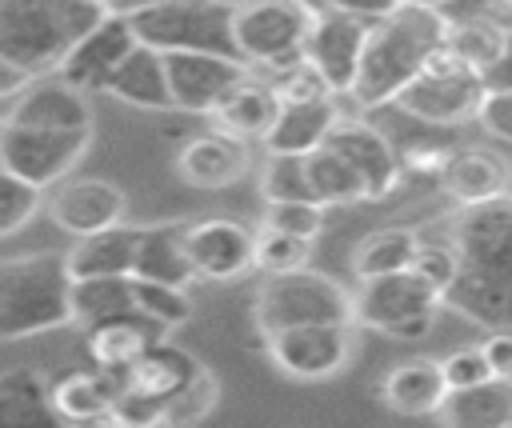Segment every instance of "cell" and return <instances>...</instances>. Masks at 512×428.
<instances>
[{
	"mask_svg": "<svg viewBox=\"0 0 512 428\" xmlns=\"http://www.w3.org/2000/svg\"><path fill=\"white\" fill-rule=\"evenodd\" d=\"M448 244L460 272L440 300L488 328H512V192L464 204Z\"/></svg>",
	"mask_w": 512,
	"mask_h": 428,
	"instance_id": "cell-1",
	"label": "cell"
},
{
	"mask_svg": "<svg viewBox=\"0 0 512 428\" xmlns=\"http://www.w3.org/2000/svg\"><path fill=\"white\" fill-rule=\"evenodd\" d=\"M448 20L440 8H420V4H396L388 16L368 24V40L360 52L356 80L348 96L360 108H380L400 96L408 80L424 68V60L444 44Z\"/></svg>",
	"mask_w": 512,
	"mask_h": 428,
	"instance_id": "cell-2",
	"label": "cell"
},
{
	"mask_svg": "<svg viewBox=\"0 0 512 428\" xmlns=\"http://www.w3.org/2000/svg\"><path fill=\"white\" fill-rule=\"evenodd\" d=\"M104 12L96 0H0V60L28 76H52Z\"/></svg>",
	"mask_w": 512,
	"mask_h": 428,
	"instance_id": "cell-3",
	"label": "cell"
},
{
	"mask_svg": "<svg viewBox=\"0 0 512 428\" xmlns=\"http://www.w3.org/2000/svg\"><path fill=\"white\" fill-rule=\"evenodd\" d=\"M72 276L60 252L0 260V340L40 336L72 324Z\"/></svg>",
	"mask_w": 512,
	"mask_h": 428,
	"instance_id": "cell-4",
	"label": "cell"
},
{
	"mask_svg": "<svg viewBox=\"0 0 512 428\" xmlns=\"http://www.w3.org/2000/svg\"><path fill=\"white\" fill-rule=\"evenodd\" d=\"M232 12L236 4L228 0H160L144 4L136 12H124L136 40L152 44L160 52H236L232 36Z\"/></svg>",
	"mask_w": 512,
	"mask_h": 428,
	"instance_id": "cell-5",
	"label": "cell"
},
{
	"mask_svg": "<svg viewBox=\"0 0 512 428\" xmlns=\"http://www.w3.org/2000/svg\"><path fill=\"white\" fill-rule=\"evenodd\" d=\"M316 20L308 0H248L232 12L236 52L248 68L284 72L304 60V40Z\"/></svg>",
	"mask_w": 512,
	"mask_h": 428,
	"instance_id": "cell-6",
	"label": "cell"
},
{
	"mask_svg": "<svg viewBox=\"0 0 512 428\" xmlns=\"http://www.w3.org/2000/svg\"><path fill=\"white\" fill-rule=\"evenodd\" d=\"M252 320L264 336L296 324H352V296L336 280L308 268L272 272L256 292Z\"/></svg>",
	"mask_w": 512,
	"mask_h": 428,
	"instance_id": "cell-7",
	"label": "cell"
},
{
	"mask_svg": "<svg viewBox=\"0 0 512 428\" xmlns=\"http://www.w3.org/2000/svg\"><path fill=\"white\" fill-rule=\"evenodd\" d=\"M480 100H484V76L468 68L460 56H452L444 44L424 60L416 80H408L396 96L404 112L432 120V124H460L476 116Z\"/></svg>",
	"mask_w": 512,
	"mask_h": 428,
	"instance_id": "cell-8",
	"label": "cell"
},
{
	"mask_svg": "<svg viewBox=\"0 0 512 428\" xmlns=\"http://www.w3.org/2000/svg\"><path fill=\"white\" fill-rule=\"evenodd\" d=\"M92 128H28V124H12L0 120V168L36 184V188H52L56 180H64V172H72L80 164V156L88 152Z\"/></svg>",
	"mask_w": 512,
	"mask_h": 428,
	"instance_id": "cell-9",
	"label": "cell"
},
{
	"mask_svg": "<svg viewBox=\"0 0 512 428\" xmlns=\"http://www.w3.org/2000/svg\"><path fill=\"white\" fill-rule=\"evenodd\" d=\"M352 328L348 324H296L268 336V356L280 372L296 380H324L348 364Z\"/></svg>",
	"mask_w": 512,
	"mask_h": 428,
	"instance_id": "cell-10",
	"label": "cell"
},
{
	"mask_svg": "<svg viewBox=\"0 0 512 428\" xmlns=\"http://www.w3.org/2000/svg\"><path fill=\"white\" fill-rule=\"evenodd\" d=\"M368 24L372 20H360L352 12H316L312 28H308V40H304V60L320 72V80L332 88V96H344L356 80V68H360V52H364V40H368Z\"/></svg>",
	"mask_w": 512,
	"mask_h": 428,
	"instance_id": "cell-11",
	"label": "cell"
},
{
	"mask_svg": "<svg viewBox=\"0 0 512 428\" xmlns=\"http://www.w3.org/2000/svg\"><path fill=\"white\" fill-rule=\"evenodd\" d=\"M164 68H168L172 108L200 116H208L212 104L252 72L240 56H224V52H164Z\"/></svg>",
	"mask_w": 512,
	"mask_h": 428,
	"instance_id": "cell-12",
	"label": "cell"
},
{
	"mask_svg": "<svg viewBox=\"0 0 512 428\" xmlns=\"http://www.w3.org/2000/svg\"><path fill=\"white\" fill-rule=\"evenodd\" d=\"M136 48V32L128 24L124 12H104V20L96 28H88L72 52L64 56V64L56 68L60 80H68L80 92H104L112 72L120 68V60Z\"/></svg>",
	"mask_w": 512,
	"mask_h": 428,
	"instance_id": "cell-13",
	"label": "cell"
},
{
	"mask_svg": "<svg viewBox=\"0 0 512 428\" xmlns=\"http://www.w3.org/2000/svg\"><path fill=\"white\" fill-rule=\"evenodd\" d=\"M184 248L204 280H236L256 264V236L240 220L208 216L196 224H184Z\"/></svg>",
	"mask_w": 512,
	"mask_h": 428,
	"instance_id": "cell-14",
	"label": "cell"
},
{
	"mask_svg": "<svg viewBox=\"0 0 512 428\" xmlns=\"http://www.w3.org/2000/svg\"><path fill=\"white\" fill-rule=\"evenodd\" d=\"M440 292L428 288L412 268L388 272V276H368L360 292L352 296V320L376 332H388L392 324L416 316V312H436Z\"/></svg>",
	"mask_w": 512,
	"mask_h": 428,
	"instance_id": "cell-15",
	"label": "cell"
},
{
	"mask_svg": "<svg viewBox=\"0 0 512 428\" xmlns=\"http://www.w3.org/2000/svg\"><path fill=\"white\" fill-rule=\"evenodd\" d=\"M328 148H336L352 168L356 176L364 180V200H384L396 184H400V160L392 152V144L368 128L364 120H336L332 132L324 136Z\"/></svg>",
	"mask_w": 512,
	"mask_h": 428,
	"instance_id": "cell-16",
	"label": "cell"
},
{
	"mask_svg": "<svg viewBox=\"0 0 512 428\" xmlns=\"http://www.w3.org/2000/svg\"><path fill=\"white\" fill-rule=\"evenodd\" d=\"M48 212L68 236H88L120 224L128 212V196L112 180H68L64 188L52 192Z\"/></svg>",
	"mask_w": 512,
	"mask_h": 428,
	"instance_id": "cell-17",
	"label": "cell"
},
{
	"mask_svg": "<svg viewBox=\"0 0 512 428\" xmlns=\"http://www.w3.org/2000/svg\"><path fill=\"white\" fill-rule=\"evenodd\" d=\"M4 120L28 124V128L72 132V128H92V108H88V92L56 76V80H32L20 96H12Z\"/></svg>",
	"mask_w": 512,
	"mask_h": 428,
	"instance_id": "cell-18",
	"label": "cell"
},
{
	"mask_svg": "<svg viewBox=\"0 0 512 428\" xmlns=\"http://www.w3.org/2000/svg\"><path fill=\"white\" fill-rule=\"evenodd\" d=\"M248 140H236L228 132H204V136H192L180 156H176V172L184 184L192 188H204V192H216V188H228L236 180L248 176Z\"/></svg>",
	"mask_w": 512,
	"mask_h": 428,
	"instance_id": "cell-19",
	"label": "cell"
},
{
	"mask_svg": "<svg viewBox=\"0 0 512 428\" xmlns=\"http://www.w3.org/2000/svg\"><path fill=\"white\" fill-rule=\"evenodd\" d=\"M276 112H280L276 88H272L268 80H256V76L248 72L244 80H236V84L212 104L208 120H212L216 132H228V136H236V140H264V132L272 128Z\"/></svg>",
	"mask_w": 512,
	"mask_h": 428,
	"instance_id": "cell-20",
	"label": "cell"
},
{
	"mask_svg": "<svg viewBox=\"0 0 512 428\" xmlns=\"http://www.w3.org/2000/svg\"><path fill=\"white\" fill-rule=\"evenodd\" d=\"M108 96H116L128 108H144V112H176L172 108V88H168V68H164V52L152 44H140L120 60V68L112 72Z\"/></svg>",
	"mask_w": 512,
	"mask_h": 428,
	"instance_id": "cell-21",
	"label": "cell"
},
{
	"mask_svg": "<svg viewBox=\"0 0 512 428\" xmlns=\"http://www.w3.org/2000/svg\"><path fill=\"white\" fill-rule=\"evenodd\" d=\"M336 120H340V112H336L332 96L280 100V112H276L272 128L264 132V148L284 152V156H308L312 148L324 144V136L332 132Z\"/></svg>",
	"mask_w": 512,
	"mask_h": 428,
	"instance_id": "cell-22",
	"label": "cell"
},
{
	"mask_svg": "<svg viewBox=\"0 0 512 428\" xmlns=\"http://www.w3.org/2000/svg\"><path fill=\"white\" fill-rule=\"evenodd\" d=\"M128 388V372H68L56 384H48V400L56 420L68 424H92V420H108V408L116 400V392Z\"/></svg>",
	"mask_w": 512,
	"mask_h": 428,
	"instance_id": "cell-23",
	"label": "cell"
},
{
	"mask_svg": "<svg viewBox=\"0 0 512 428\" xmlns=\"http://www.w3.org/2000/svg\"><path fill=\"white\" fill-rule=\"evenodd\" d=\"M160 324L148 320L144 312H128V316H116V320H104V324H92L88 328V356L96 368H108V372H128L156 340H160Z\"/></svg>",
	"mask_w": 512,
	"mask_h": 428,
	"instance_id": "cell-24",
	"label": "cell"
},
{
	"mask_svg": "<svg viewBox=\"0 0 512 428\" xmlns=\"http://www.w3.org/2000/svg\"><path fill=\"white\" fill-rule=\"evenodd\" d=\"M440 420L452 428H508L512 424V376H488L468 388H452L440 404Z\"/></svg>",
	"mask_w": 512,
	"mask_h": 428,
	"instance_id": "cell-25",
	"label": "cell"
},
{
	"mask_svg": "<svg viewBox=\"0 0 512 428\" xmlns=\"http://www.w3.org/2000/svg\"><path fill=\"white\" fill-rule=\"evenodd\" d=\"M132 276L156 280V284H176L188 288L196 280V268L184 248V224H156L140 228L136 256H132Z\"/></svg>",
	"mask_w": 512,
	"mask_h": 428,
	"instance_id": "cell-26",
	"label": "cell"
},
{
	"mask_svg": "<svg viewBox=\"0 0 512 428\" xmlns=\"http://www.w3.org/2000/svg\"><path fill=\"white\" fill-rule=\"evenodd\" d=\"M136 240H140V228H128L124 220L112 224V228L80 236L72 244V252L64 256L68 276L80 280V276H120V272H132Z\"/></svg>",
	"mask_w": 512,
	"mask_h": 428,
	"instance_id": "cell-27",
	"label": "cell"
},
{
	"mask_svg": "<svg viewBox=\"0 0 512 428\" xmlns=\"http://www.w3.org/2000/svg\"><path fill=\"white\" fill-rule=\"evenodd\" d=\"M380 396H384L388 408H396V412H404V416L440 412V404H444V396H448L440 360H404V364H396V368L384 376Z\"/></svg>",
	"mask_w": 512,
	"mask_h": 428,
	"instance_id": "cell-28",
	"label": "cell"
},
{
	"mask_svg": "<svg viewBox=\"0 0 512 428\" xmlns=\"http://www.w3.org/2000/svg\"><path fill=\"white\" fill-rule=\"evenodd\" d=\"M440 180H444V192L460 204H476V200H488V196H500L508 192V164L484 148H464L456 156L444 160L440 168Z\"/></svg>",
	"mask_w": 512,
	"mask_h": 428,
	"instance_id": "cell-29",
	"label": "cell"
},
{
	"mask_svg": "<svg viewBox=\"0 0 512 428\" xmlns=\"http://www.w3.org/2000/svg\"><path fill=\"white\" fill-rule=\"evenodd\" d=\"M68 296H72V324H84V328L136 312L132 272H120V276H80V280H72Z\"/></svg>",
	"mask_w": 512,
	"mask_h": 428,
	"instance_id": "cell-30",
	"label": "cell"
},
{
	"mask_svg": "<svg viewBox=\"0 0 512 428\" xmlns=\"http://www.w3.org/2000/svg\"><path fill=\"white\" fill-rule=\"evenodd\" d=\"M0 424H56L48 380L36 368L0 372Z\"/></svg>",
	"mask_w": 512,
	"mask_h": 428,
	"instance_id": "cell-31",
	"label": "cell"
},
{
	"mask_svg": "<svg viewBox=\"0 0 512 428\" xmlns=\"http://www.w3.org/2000/svg\"><path fill=\"white\" fill-rule=\"evenodd\" d=\"M196 372H200V364H196L184 348L156 340V344L128 368V384L140 388V392H152V396H164V400H168V396H172L176 388H184Z\"/></svg>",
	"mask_w": 512,
	"mask_h": 428,
	"instance_id": "cell-32",
	"label": "cell"
},
{
	"mask_svg": "<svg viewBox=\"0 0 512 428\" xmlns=\"http://www.w3.org/2000/svg\"><path fill=\"white\" fill-rule=\"evenodd\" d=\"M304 172L312 184V196L320 204H360L364 200V180L356 176V168L328 144L312 148L304 156Z\"/></svg>",
	"mask_w": 512,
	"mask_h": 428,
	"instance_id": "cell-33",
	"label": "cell"
},
{
	"mask_svg": "<svg viewBox=\"0 0 512 428\" xmlns=\"http://www.w3.org/2000/svg\"><path fill=\"white\" fill-rule=\"evenodd\" d=\"M416 248H420L416 232H408V228H384V232H372V236H364V240L356 244L352 268H356L360 280H368V276H388V272H404V268L412 264Z\"/></svg>",
	"mask_w": 512,
	"mask_h": 428,
	"instance_id": "cell-34",
	"label": "cell"
},
{
	"mask_svg": "<svg viewBox=\"0 0 512 428\" xmlns=\"http://www.w3.org/2000/svg\"><path fill=\"white\" fill-rule=\"evenodd\" d=\"M504 36L500 28L492 24H480V20H448V32H444V48L452 56H460L468 68L484 72L488 64H496L500 48H504Z\"/></svg>",
	"mask_w": 512,
	"mask_h": 428,
	"instance_id": "cell-35",
	"label": "cell"
},
{
	"mask_svg": "<svg viewBox=\"0 0 512 428\" xmlns=\"http://www.w3.org/2000/svg\"><path fill=\"white\" fill-rule=\"evenodd\" d=\"M132 300H136V312H144L148 320H156L164 332L192 320V300L176 284H156V280L132 276Z\"/></svg>",
	"mask_w": 512,
	"mask_h": 428,
	"instance_id": "cell-36",
	"label": "cell"
},
{
	"mask_svg": "<svg viewBox=\"0 0 512 428\" xmlns=\"http://www.w3.org/2000/svg\"><path fill=\"white\" fill-rule=\"evenodd\" d=\"M260 196L272 200H316L308 172H304V156H284V152H268L264 168H260Z\"/></svg>",
	"mask_w": 512,
	"mask_h": 428,
	"instance_id": "cell-37",
	"label": "cell"
},
{
	"mask_svg": "<svg viewBox=\"0 0 512 428\" xmlns=\"http://www.w3.org/2000/svg\"><path fill=\"white\" fill-rule=\"evenodd\" d=\"M216 396H220V384L208 368H200L184 388H176L168 400H164V412H160V424H196L204 420L212 408H216Z\"/></svg>",
	"mask_w": 512,
	"mask_h": 428,
	"instance_id": "cell-38",
	"label": "cell"
},
{
	"mask_svg": "<svg viewBox=\"0 0 512 428\" xmlns=\"http://www.w3.org/2000/svg\"><path fill=\"white\" fill-rule=\"evenodd\" d=\"M40 208H44V188L0 168V240L20 232Z\"/></svg>",
	"mask_w": 512,
	"mask_h": 428,
	"instance_id": "cell-39",
	"label": "cell"
},
{
	"mask_svg": "<svg viewBox=\"0 0 512 428\" xmlns=\"http://www.w3.org/2000/svg\"><path fill=\"white\" fill-rule=\"evenodd\" d=\"M308 256H312V240H304V236H288L276 228H264L256 236V268H264L268 276L308 268Z\"/></svg>",
	"mask_w": 512,
	"mask_h": 428,
	"instance_id": "cell-40",
	"label": "cell"
},
{
	"mask_svg": "<svg viewBox=\"0 0 512 428\" xmlns=\"http://www.w3.org/2000/svg\"><path fill=\"white\" fill-rule=\"evenodd\" d=\"M264 228L316 240L324 228V204L320 200H272L264 212Z\"/></svg>",
	"mask_w": 512,
	"mask_h": 428,
	"instance_id": "cell-41",
	"label": "cell"
},
{
	"mask_svg": "<svg viewBox=\"0 0 512 428\" xmlns=\"http://www.w3.org/2000/svg\"><path fill=\"white\" fill-rule=\"evenodd\" d=\"M408 268H412L428 288H436V292L444 296V288H448V284L456 280V272H460V260H456V248H452V244H420Z\"/></svg>",
	"mask_w": 512,
	"mask_h": 428,
	"instance_id": "cell-42",
	"label": "cell"
},
{
	"mask_svg": "<svg viewBox=\"0 0 512 428\" xmlns=\"http://www.w3.org/2000/svg\"><path fill=\"white\" fill-rule=\"evenodd\" d=\"M160 412H164V396H152V392H140L128 384L124 392H116L108 420L128 424V428H144V424H160Z\"/></svg>",
	"mask_w": 512,
	"mask_h": 428,
	"instance_id": "cell-43",
	"label": "cell"
},
{
	"mask_svg": "<svg viewBox=\"0 0 512 428\" xmlns=\"http://www.w3.org/2000/svg\"><path fill=\"white\" fill-rule=\"evenodd\" d=\"M440 12L444 20H480L500 32H512V0H452Z\"/></svg>",
	"mask_w": 512,
	"mask_h": 428,
	"instance_id": "cell-44",
	"label": "cell"
},
{
	"mask_svg": "<svg viewBox=\"0 0 512 428\" xmlns=\"http://www.w3.org/2000/svg\"><path fill=\"white\" fill-rule=\"evenodd\" d=\"M440 372H444L448 392H452V388L480 384V380H488V376H492V368H488V360H484V352H480V348H456L452 356H444V360H440Z\"/></svg>",
	"mask_w": 512,
	"mask_h": 428,
	"instance_id": "cell-45",
	"label": "cell"
},
{
	"mask_svg": "<svg viewBox=\"0 0 512 428\" xmlns=\"http://www.w3.org/2000/svg\"><path fill=\"white\" fill-rule=\"evenodd\" d=\"M476 120L492 136L512 140V88H484V100L476 108Z\"/></svg>",
	"mask_w": 512,
	"mask_h": 428,
	"instance_id": "cell-46",
	"label": "cell"
},
{
	"mask_svg": "<svg viewBox=\"0 0 512 428\" xmlns=\"http://www.w3.org/2000/svg\"><path fill=\"white\" fill-rule=\"evenodd\" d=\"M492 376H512V328H496L484 344H480Z\"/></svg>",
	"mask_w": 512,
	"mask_h": 428,
	"instance_id": "cell-47",
	"label": "cell"
},
{
	"mask_svg": "<svg viewBox=\"0 0 512 428\" xmlns=\"http://www.w3.org/2000/svg\"><path fill=\"white\" fill-rule=\"evenodd\" d=\"M324 8H336V12H352V16H360V20H380V16H388L400 0H320Z\"/></svg>",
	"mask_w": 512,
	"mask_h": 428,
	"instance_id": "cell-48",
	"label": "cell"
},
{
	"mask_svg": "<svg viewBox=\"0 0 512 428\" xmlns=\"http://www.w3.org/2000/svg\"><path fill=\"white\" fill-rule=\"evenodd\" d=\"M480 76H484V88H512V32L504 36V48H500L496 64H488Z\"/></svg>",
	"mask_w": 512,
	"mask_h": 428,
	"instance_id": "cell-49",
	"label": "cell"
},
{
	"mask_svg": "<svg viewBox=\"0 0 512 428\" xmlns=\"http://www.w3.org/2000/svg\"><path fill=\"white\" fill-rule=\"evenodd\" d=\"M432 320H436V312H416V316H408V320L392 324V328H388V336H396V340H420V336H428V332H432Z\"/></svg>",
	"mask_w": 512,
	"mask_h": 428,
	"instance_id": "cell-50",
	"label": "cell"
},
{
	"mask_svg": "<svg viewBox=\"0 0 512 428\" xmlns=\"http://www.w3.org/2000/svg\"><path fill=\"white\" fill-rule=\"evenodd\" d=\"M32 80H36V76H28L24 68H16V64L0 60V100H12V96H20V92H24Z\"/></svg>",
	"mask_w": 512,
	"mask_h": 428,
	"instance_id": "cell-51",
	"label": "cell"
},
{
	"mask_svg": "<svg viewBox=\"0 0 512 428\" xmlns=\"http://www.w3.org/2000/svg\"><path fill=\"white\" fill-rule=\"evenodd\" d=\"M144 4H160V0H116L112 12H136V8H144Z\"/></svg>",
	"mask_w": 512,
	"mask_h": 428,
	"instance_id": "cell-52",
	"label": "cell"
},
{
	"mask_svg": "<svg viewBox=\"0 0 512 428\" xmlns=\"http://www.w3.org/2000/svg\"><path fill=\"white\" fill-rule=\"evenodd\" d=\"M400 4H420V8H444V4H452V0H400Z\"/></svg>",
	"mask_w": 512,
	"mask_h": 428,
	"instance_id": "cell-53",
	"label": "cell"
}]
</instances>
